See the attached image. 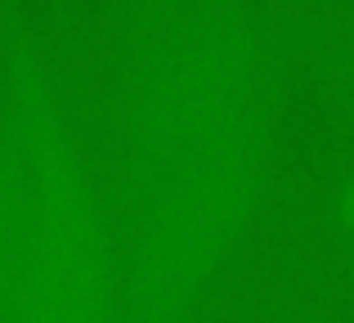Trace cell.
I'll return each mask as SVG.
<instances>
[{
    "instance_id": "4",
    "label": "cell",
    "mask_w": 354,
    "mask_h": 323,
    "mask_svg": "<svg viewBox=\"0 0 354 323\" xmlns=\"http://www.w3.org/2000/svg\"><path fill=\"white\" fill-rule=\"evenodd\" d=\"M287 99L354 140V0H256Z\"/></svg>"
},
{
    "instance_id": "3",
    "label": "cell",
    "mask_w": 354,
    "mask_h": 323,
    "mask_svg": "<svg viewBox=\"0 0 354 323\" xmlns=\"http://www.w3.org/2000/svg\"><path fill=\"white\" fill-rule=\"evenodd\" d=\"M274 184V135L202 153L144 180L135 234L117 261V315L180 319L220 288Z\"/></svg>"
},
{
    "instance_id": "2",
    "label": "cell",
    "mask_w": 354,
    "mask_h": 323,
    "mask_svg": "<svg viewBox=\"0 0 354 323\" xmlns=\"http://www.w3.org/2000/svg\"><path fill=\"white\" fill-rule=\"evenodd\" d=\"M287 99L256 0H153L126 68V144L139 175L274 135Z\"/></svg>"
},
{
    "instance_id": "1",
    "label": "cell",
    "mask_w": 354,
    "mask_h": 323,
    "mask_svg": "<svg viewBox=\"0 0 354 323\" xmlns=\"http://www.w3.org/2000/svg\"><path fill=\"white\" fill-rule=\"evenodd\" d=\"M0 315H117V256L23 0H0Z\"/></svg>"
}]
</instances>
